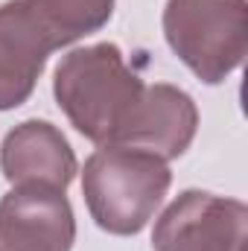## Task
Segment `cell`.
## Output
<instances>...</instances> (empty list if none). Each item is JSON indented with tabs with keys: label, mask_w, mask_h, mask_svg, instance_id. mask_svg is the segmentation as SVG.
Returning <instances> with one entry per match:
<instances>
[{
	"label": "cell",
	"mask_w": 248,
	"mask_h": 251,
	"mask_svg": "<svg viewBox=\"0 0 248 251\" xmlns=\"http://www.w3.org/2000/svg\"><path fill=\"white\" fill-rule=\"evenodd\" d=\"M143 79L128 70L123 50L111 41L76 47L53 73V94L70 126L97 146H117L131 123Z\"/></svg>",
	"instance_id": "obj_1"
},
{
	"label": "cell",
	"mask_w": 248,
	"mask_h": 251,
	"mask_svg": "<svg viewBox=\"0 0 248 251\" xmlns=\"http://www.w3.org/2000/svg\"><path fill=\"white\" fill-rule=\"evenodd\" d=\"M170 184L167 161L131 146H99L82 170V196L91 219L114 237L140 234Z\"/></svg>",
	"instance_id": "obj_2"
},
{
	"label": "cell",
	"mask_w": 248,
	"mask_h": 251,
	"mask_svg": "<svg viewBox=\"0 0 248 251\" xmlns=\"http://www.w3.org/2000/svg\"><path fill=\"white\" fill-rule=\"evenodd\" d=\"M164 38L204 85H219L248 53V0H167Z\"/></svg>",
	"instance_id": "obj_3"
},
{
	"label": "cell",
	"mask_w": 248,
	"mask_h": 251,
	"mask_svg": "<svg viewBox=\"0 0 248 251\" xmlns=\"http://www.w3.org/2000/svg\"><path fill=\"white\" fill-rule=\"evenodd\" d=\"M248 207L207 190H184L158 216L155 251H246Z\"/></svg>",
	"instance_id": "obj_4"
},
{
	"label": "cell",
	"mask_w": 248,
	"mask_h": 251,
	"mask_svg": "<svg viewBox=\"0 0 248 251\" xmlns=\"http://www.w3.org/2000/svg\"><path fill=\"white\" fill-rule=\"evenodd\" d=\"M0 170L12 187H50L64 193L76 178L79 164L62 128L47 120H24L3 137Z\"/></svg>",
	"instance_id": "obj_5"
},
{
	"label": "cell",
	"mask_w": 248,
	"mask_h": 251,
	"mask_svg": "<svg viewBox=\"0 0 248 251\" xmlns=\"http://www.w3.org/2000/svg\"><path fill=\"white\" fill-rule=\"evenodd\" d=\"M59 50L24 0L0 6V111L24 105L50 53Z\"/></svg>",
	"instance_id": "obj_6"
},
{
	"label": "cell",
	"mask_w": 248,
	"mask_h": 251,
	"mask_svg": "<svg viewBox=\"0 0 248 251\" xmlns=\"http://www.w3.org/2000/svg\"><path fill=\"white\" fill-rule=\"evenodd\" d=\"M198 128V108L193 97L167 82L146 85L143 100L117 146L143 149L161 161L181 158Z\"/></svg>",
	"instance_id": "obj_7"
},
{
	"label": "cell",
	"mask_w": 248,
	"mask_h": 251,
	"mask_svg": "<svg viewBox=\"0 0 248 251\" xmlns=\"http://www.w3.org/2000/svg\"><path fill=\"white\" fill-rule=\"evenodd\" d=\"M0 228L32 251H70L76 243L73 207L50 187H12L0 199Z\"/></svg>",
	"instance_id": "obj_8"
},
{
	"label": "cell",
	"mask_w": 248,
	"mask_h": 251,
	"mask_svg": "<svg viewBox=\"0 0 248 251\" xmlns=\"http://www.w3.org/2000/svg\"><path fill=\"white\" fill-rule=\"evenodd\" d=\"M53 44L62 50L67 44L99 32L111 15L114 0H24Z\"/></svg>",
	"instance_id": "obj_9"
},
{
	"label": "cell",
	"mask_w": 248,
	"mask_h": 251,
	"mask_svg": "<svg viewBox=\"0 0 248 251\" xmlns=\"http://www.w3.org/2000/svg\"><path fill=\"white\" fill-rule=\"evenodd\" d=\"M0 251H32V249H26L21 240H15L12 234H6V231L0 228Z\"/></svg>",
	"instance_id": "obj_10"
}]
</instances>
